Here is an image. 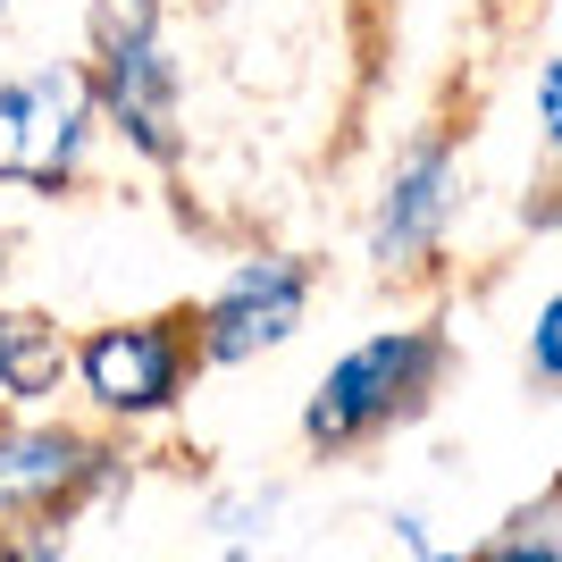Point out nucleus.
<instances>
[{
    "label": "nucleus",
    "instance_id": "nucleus-1",
    "mask_svg": "<svg viewBox=\"0 0 562 562\" xmlns=\"http://www.w3.org/2000/svg\"><path fill=\"white\" fill-rule=\"evenodd\" d=\"M453 378V336L437 319H412V328H378L361 345H345L328 361V378L311 386L303 403V446L345 462V453L378 446V437H395L412 428L437 403V386Z\"/></svg>",
    "mask_w": 562,
    "mask_h": 562
},
{
    "label": "nucleus",
    "instance_id": "nucleus-2",
    "mask_svg": "<svg viewBox=\"0 0 562 562\" xmlns=\"http://www.w3.org/2000/svg\"><path fill=\"white\" fill-rule=\"evenodd\" d=\"M160 18V0H93V68H85L101 135H117L143 168L186 160V85Z\"/></svg>",
    "mask_w": 562,
    "mask_h": 562
},
{
    "label": "nucleus",
    "instance_id": "nucleus-3",
    "mask_svg": "<svg viewBox=\"0 0 562 562\" xmlns=\"http://www.w3.org/2000/svg\"><path fill=\"white\" fill-rule=\"evenodd\" d=\"M68 378L85 386V403H93L110 428L168 420V412L186 403V386L202 378V352H193V303L68 336Z\"/></svg>",
    "mask_w": 562,
    "mask_h": 562
},
{
    "label": "nucleus",
    "instance_id": "nucleus-4",
    "mask_svg": "<svg viewBox=\"0 0 562 562\" xmlns=\"http://www.w3.org/2000/svg\"><path fill=\"white\" fill-rule=\"evenodd\" d=\"M126 479V453L76 420L0 412V520H59L68 529L93 495Z\"/></svg>",
    "mask_w": 562,
    "mask_h": 562
},
{
    "label": "nucleus",
    "instance_id": "nucleus-5",
    "mask_svg": "<svg viewBox=\"0 0 562 562\" xmlns=\"http://www.w3.org/2000/svg\"><path fill=\"white\" fill-rule=\"evenodd\" d=\"M101 117L85 93V68H34L0 76V186L18 193H68L85 177Z\"/></svg>",
    "mask_w": 562,
    "mask_h": 562
},
{
    "label": "nucleus",
    "instance_id": "nucleus-6",
    "mask_svg": "<svg viewBox=\"0 0 562 562\" xmlns=\"http://www.w3.org/2000/svg\"><path fill=\"white\" fill-rule=\"evenodd\" d=\"M311 285H319V278H311L303 252L235 260L227 285L193 311V352H202V370H244V361H260V352L294 345L303 319H311Z\"/></svg>",
    "mask_w": 562,
    "mask_h": 562
},
{
    "label": "nucleus",
    "instance_id": "nucleus-7",
    "mask_svg": "<svg viewBox=\"0 0 562 562\" xmlns=\"http://www.w3.org/2000/svg\"><path fill=\"white\" fill-rule=\"evenodd\" d=\"M453 211H462V135L453 126H428L395 151L386 186H378V211H370V260L386 278H412L446 252Z\"/></svg>",
    "mask_w": 562,
    "mask_h": 562
},
{
    "label": "nucleus",
    "instance_id": "nucleus-8",
    "mask_svg": "<svg viewBox=\"0 0 562 562\" xmlns=\"http://www.w3.org/2000/svg\"><path fill=\"white\" fill-rule=\"evenodd\" d=\"M68 378V328L43 311L0 303V412H34Z\"/></svg>",
    "mask_w": 562,
    "mask_h": 562
},
{
    "label": "nucleus",
    "instance_id": "nucleus-9",
    "mask_svg": "<svg viewBox=\"0 0 562 562\" xmlns=\"http://www.w3.org/2000/svg\"><path fill=\"white\" fill-rule=\"evenodd\" d=\"M462 562H562V546H554V495L538 504V520L520 513L504 538H487L479 554H462Z\"/></svg>",
    "mask_w": 562,
    "mask_h": 562
},
{
    "label": "nucleus",
    "instance_id": "nucleus-10",
    "mask_svg": "<svg viewBox=\"0 0 562 562\" xmlns=\"http://www.w3.org/2000/svg\"><path fill=\"white\" fill-rule=\"evenodd\" d=\"M529 386L538 395H562V303L546 294L538 319H529Z\"/></svg>",
    "mask_w": 562,
    "mask_h": 562
},
{
    "label": "nucleus",
    "instance_id": "nucleus-11",
    "mask_svg": "<svg viewBox=\"0 0 562 562\" xmlns=\"http://www.w3.org/2000/svg\"><path fill=\"white\" fill-rule=\"evenodd\" d=\"M538 135L562 143V59H538Z\"/></svg>",
    "mask_w": 562,
    "mask_h": 562
},
{
    "label": "nucleus",
    "instance_id": "nucleus-12",
    "mask_svg": "<svg viewBox=\"0 0 562 562\" xmlns=\"http://www.w3.org/2000/svg\"><path fill=\"white\" fill-rule=\"evenodd\" d=\"M412 562H462V554H437V546H420V554H412Z\"/></svg>",
    "mask_w": 562,
    "mask_h": 562
},
{
    "label": "nucleus",
    "instance_id": "nucleus-13",
    "mask_svg": "<svg viewBox=\"0 0 562 562\" xmlns=\"http://www.w3.org/2000/svg\"><path fill=\"white\" fill-rule=\"evenodd\" d=\"M0 18H9V0H0Z\"/></svg>",
    "mask_w": 562,
    "mask_h": 562
}]
</instances>
